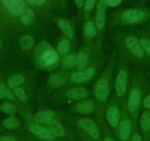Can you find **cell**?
Masks as SVG:
<instances>
[{
	"label": "cell",
	"mask_w": 150,
	"mask_h": 141,
	"mask_svg": "<svg viewBox=\"0 0 150 141\" xmlns=\"http://www.w3.org/2000/svg\"><path fill=\"white\" fill-rule=\"evenodd\" d=\"M149 141H150V132H149Z\"/></svg>",
	"instance_id": "cell-40"
},
{
	"label": "cell",
	"mask_w": 150,
	"mask_h": 141,
	"mask_svg": "<svg viewBox=\"0 0 150 141\" xmlns=\"http://www.w3.org/2000/svg\"><path fill=\"white\" fill-rule=\"evenodd\" d=\"M104 1L107 7H109V8H115L120 5L121 2H122V0H104Z\"/></svg>",
	"instance_id": "cell-33"
},
{
	"label": "cell",
	"mask_w": 150,
	"mask_h": 141,
	"mask_svg": "<svg viewBox=\"0 0 150 141\" xmlns=\"http://www.w3.org/2000/svg\"><path fill=\"white\" fill-rule=\"evenodd\" d=\"M119 55L117 51L112 52L106 66L97 76L93 86V99L96 102V117L100 124L105 123V113L112 89L113 88V74L116 69Z\"/></svg>",
	"instance_id": "cell-1"
},
{
	"label": "cell",
	"mask_w": 150,
	"mask_h": 141,
	"mask_svg": "<svg viewBox=\"0 0 150 141\" xmlns=\"http://www.w3.org/2000/svg\"><path fill=\"white\" fill-rule=\"evenodd\" d=\"M0 141H18V140L11 136L4 135V136L0 137Z\"/></svg>",
	"instance_id": "cell-37"
},
{
	"label": "cell",
	"mask_w": 150,
	"mask_h": 141,
	"mask_svg": "<svg viewBox=\"0 0 150 141\" xmlns=\"http://www.w3.org/2000/svg\"><path fill=\"white\" fill-rule=\"evenodd\" d=\"M2 2L10 13L15 16H20L26 9L24 0H2Z\"/></svg>",
	"instance_id": "cell-16"
},
{
	"label": "cell",
	"mask_w": 150,
	"mask_h": 141,
	"mask_svg": "<svg viewBox=\"0 0 150 141\" xmlns=\"http://www.w3.org/2000/svg\"><path fill=\"white\" fill-rule=\"evenodd\" d=\"M148 13L140 9H129L124 11L120 16L122 24L127 25L140 24L148 18Z\"/></svg>",
	"instance_id": "cell-11"
},
{
	"label": "cell",
	"mask_w": 150,
	"mask_h": 141,
	"mask_svg": "<svg viewBox=\"0 0 150 141\" xmlns=\"http://www.w3.org/2000/svg\"><path fill=\"white\" fill-rule=\"evenodd\" d=\"M77 63V53H69L61 58L60 68L61 70H72L75 69Z\"/></svg>",
	"instance_id": "cell-20"
},
{
	"label": "cell",
	"mask_w": 150,
	"mask_h": 141,
	"mask_svg": "<svg viewBox=\"0 0 150 141\" xmlns=\"http://www.w3.org/2000/svg\"><path fill=\"white\" fill-rule=\"evenodd\" d=\"M138 37L144 52L150 60V37L147 34H144V33H139L138 35Z\"/></svg>",
	"instance_id": "cell-26"
},
{
	"label": "cell",
	"mask_w": 150,
	"mask_h": 141,
	"mask_svg": "<svg viewBox=\"0 0 150 141\" xmlns=\"http://www.w3.org/2000/svg\"><path fill=\"white\" fill-rule=\"evenodd\" d=\"M148 88L146 77L141 70H135L130 75L129 87L126 96L127 108L133 127H136L140 116L142 102Z\"/></svg>",
	"instance_id": "cell-2"
},
{
	"label": "cell",
	"mask_w": 150,
	"mask_h": 141,
	"mask_svg": "<svg viewBox=\"0 0 150 141\" xmlns=\"http://www.w3.org/2000/svg\"><path fill=\"white\" fill-rule=\"evenodd\" d=\"M26 82V77L22 74H16L11 76L7 82L8 88L13 90L16 87H21Z\"/></svg>",
	"instance_id": "cell-22"
},
{
	"label": "cell",
	"mask_w": 150,
	"mask_h": 141,
	"mask_svg": "<svg viewBox=\"0 0 150 141\" xmlns=\"http://www.w3.org/2000/svg\"><path fill=\"white\" fill-rule=\"evenodd\" d=\"M96 44H84L77 53V63L74 70H82L87 68L99 51Z\"/></svg>",
	"instance_id": "cell-9"
},
{
	"label": "cell",
	"mask_w": 150,
	"mask_h": 141,
	"mask_svg": "<svg viewBox=\"0 0 150 141\" xmlns=\"http://www.w3.org/2000/svg\"><path fill=\"white\" fill-rule=\"evenodd\" d=\"M0 111L9 116H15L17 113V107L11 102H5L0 105Z\"/></svg>",
	"instance_id": "cell-27"
},
{
	"label": "cell",
	"mask_w": 150,
	"mask_h": 141,
	"mask_svg": "<svg viewBox=\"0 0 150 141\" xmlns=\"http://www.w3.org/2000/svg\"><path fill=\"white\" fill-rule=\"evenodd\" d=\"M16 97L17 98L18 101L21 103H27L28 102V96L27 94V92L24 90V88L21 87H16V88L13 90Z\"/></svg>",
	"instance_id": "cell-29"
},
{
	"label": "cell",
	"mask_w": 150,
	"mask_h": 141,
	"mask_svg": "<svg viewBox=\"0 0 150 141\" xmlns=\"http://www.w3.org/2000/svg\"><path fill=\"white\" fill-rule=\"evenodd\" d=\"M69 112L79 115H91L96 113V102L93 98H87L71 105Z\"/></svg>",
	"instance_id": "cell-12"
},
{
	"label": "cell",
	"mask_w": 150,
	"mask_h": 141,
	"mask_svg": "<svg viewBox=\"0 0 150 141\" xmlns=\"http://www.w3.org/2000/svg\"><path fill=\"white\" fill-rule=\"evenodd\" d=\"M72 73V70H60L52 73L49 77L47 82L49 86L52 89L63 88L69 82V77Z\"/></svg>",
	"instance_id": "cell-13"
},
{
	"label": "cell",
	"mask_w": 150,
	"mask_h": 141,
	"mask_svg": "<svg viewBox=\"0 0 150 141\" xmlns=\"http://www.w3.org/2000/svg\"><path fill=\"white\" fill-rule=\"evenodd\" d=\"M1 47H2V42L0 41V48H1Z\"/></svg>",
	"instance_id": "cell-41"
},
{
	"label": "cell",
	"mask_w": 150,
	"mask_h": 141,
	"mask_svg": "<svg viewBox=\"0 0 150 141\" xmlns=\"http://www.w3.org/2000/svg\"><path fill=\"white\" fill-rule=\"evenodd\" d=\"M35 18V13L32 9H25L20 16V20L24 26H30Z\"/></svg>",
	"instance_id": "cell-28"
},
{
	"label": "cell",
	"mask_w": 150,
	"mask_h": 141,
	"mask_svg": "<svg viewBox=\"0 0 150 141\" xmlns=\"http://www.w3.org/2000/svg\"><path fill=\"white\" fill-rule=\"evenodd\" d=\"M141 107L146 110H150V91L145 95L142 102Z\"/></svg>",
	"instance_id": "cell-32"
},
{
	"label": "cell",
	"mask_w": 150,
	"mask_h": 141,
	"mask_svg": "<svg viewBox=\"0 0 150 141\" xmlns=\"http://www.w3.org/2000/svg\"><path fill=\"white\" fill-rule=\"evenodd\" d=\"M122 101L120 100L114 93L111 94L107 104L105 113V119L108 124L118 132L121 118V107Z\"/></svg>",
	"instance_id": "cell-7"
},
{
	"label": "cell",
	"mask_w": 150,
	"mask_h": 141,
	"mask_svg": "<svg viewBox=\"0 0 150 141\" xmlns=\"http://www.w3.org/2000/svg\"><path fill=\"white\" fill-rule=\"evenodd\" d=\"M103 141H116V140L110 135H105V137H104Z\"/></svg>",
	"instance_id": "cell-39"
},
{
	"label": "cell",
	"mask_w": 150,
	"mask_h": 141,
	"mask_svg": "<svg viewBox=\"0 0 150 141\" xmlns=\"http://www.w3.org/2000/svg\"><path fill=\"white\" fill-rule=\"evenodd\" d=\"M119 51L123 53L129 61L150 68V60L144 52L138 37L134 34L122 35L116 41Z\"/></svg>",
	"instance_id": "cell-4"
},
{
	"label": "cell",
	"mask_w": 150,
	"mask_h": 141,
	"mask_svg": "<svg viewBox=\"0 0 150 141\" xmlns=\"http://www.w3.org/2000/svg\"><path fill=\"white\" fill-rule=\"evenodd\" d=\"M27 1L32 5L36 7L42 6L46 2V0H27Z\"/></svg>",
	"instance_id": "cell-36"
},
{
	"label": "cell",
	"mask_w": 150,
	"mask_h": 141,
	"mask_svg": "<svg viewBox=\"0 0 150 141\" xmlns=\"http://www.w3.org/2000/svg\"><path fill=\"white\" fill-rule=\"evenodd\" d=\"M129 60H127L123 53L119 51V57H118L117 64H116V74L114 79V93L120 100L126 97L127 93L128 87L130 80V74H129Z\"/></svg>",
	"instance_id": "cell-6"
},
{
	"label": "cell",
	"mask_w": 150,
	"mask_h": 141,
	"mask_svg": "<svg viewBox=\"0 0 150 141\" xmlns=\"http://www.w3.org/2000/svg\"><path fill=\"white\" fill-rule=\"evenodd\" d=\"M27 129L32 135L40 140L53 141L56 137L50 132L47 126L35 123L33 121L27 123Z\"/></svg>",
	"instance_id": "cell-14"
},
{
	"label": "cell",
	"mask_w": 150,
	"mask_h": 141,
	"mask_svg": "<svg viewBox=\"0 0 150 141\" xmlns=\"http://www.w3.org/2000/svg\"><path fill=\"white\" fill-rule=\"evenodd\" d=\"M84 1L85 0H74L75 4L78 8H83V5H84Z\"/></svg>",
	"instance_id": "cell-38"
},
{
	"label": "cell",
	"mask_w": 150,
	"mask_h": 141,
	"mask_svg": "<svg viewBox=\"0 0 150 141\" xmlns=\"http://www.w3.org/2000/svg\"><path fill=\"white\" fill-rule=\"evenodd\" d=\"M39 141H43V140H39Z\"/></svg>",
	"instance_id": "cell-43"
},
{
	"label": "cell",
	"mask_w": 150,
	"mask_h": 141,
	"mask_svg": "<svg viewBox=\"0 0 150 141\" xmlns=\"http://www.w3.org/2000/svg\"><path fill=\"white\" fill-rule=\"evenodd\" d=\"M96 0H85L84 1V8L86 12H91L94 8Z\"/></svg>",
	"instance_id": "cell-31"
},
{
	"label": "cell",
	"mask_w": 150,
	"mask_h": 141,
	"mask_svg": "<svg viewBox=\"0 0 150 141\" xmlns=\"http://www.w3.org/2000/svg\"><path fill=\"white\" fill-rule=\"evenodd\" d=\"M104 62H105V59H104L102 51H99L87 68L82 70L72 71L69 77L68 83L61 89L67 88V87L74 85H82L88 83L89 82L93 80V79H94L96 76L99 75L98 73L101 70Z\"/></svg>",
	"instance_id": "cell-5"
},
{
	"label": "cell",
	"mask_w": 150,
	"mask_h": 141,
	"mask_svg": "<svg viewBox=\"0 0 150 141\" xmlns=\"http://www.w3.org/2000/svg\"><path fill=\"white\" fill-rule=\"evenodd\" d=\"M57 26L62 32L67 37L69 40H73L74 38V32L70 23L64 18H59L57 21Z\"/></svg>",
	"instance_id": "cell-21"
},
{
	"label": "cell",
	"mask_w": 150,
	"mask_h": 141,
	"mask_svg": "<svg viewBox=\"0 0 150 141\" xmlns=\"http://www.w3.org/2000/svg\"><path fill=\"white\" fill-rule=\"evenodd\" d=\"M91 93L88 89L82 85H74L67 88L60 89L55 95L57 102H79L91 97Z\"/></svg>",
	"instance_id": "cell-8"
},
{
	"label": "cell",
	"mask_w": 150,
	"mask_h": 141,
	"mask_svg": "<svg viewBox=\"0 0 150 141\" xmlns=\"http://www.w3.org/2000/svg\"><path fill=\"white\" fill-rule=\"evenodd\" d=\"M130 141H144L142 135L136 130V127H133L132 129V135L130 137Z\"/></svg>",
	"instance_id": "cell-30"
},
{
	"label": "cell",
	"mask_w": 150,
	"mask_h": 141,
	"mask_svg": "<svg viewBox=\"0 0 150 141\" xmlns=\"http://www.w3.org/2000/svg\"><path fill=\"white\" fill-rule=\"evenodd\" d=\"M50 132L56 137H63L66 135V129L63 125L58 121V119H54L45 125Z\"/></svg>",
	"instance_id": "cell-19"
},
{
	"label": "cell",
	"mask_w": 150,
	"mask_h": 141,
	"mask_svg": "<svg viewBox=\"0 0 150 141\" xmlns=\"http://www.w3.org/2000/svg\"><path fill=\"white\" fill-rule=\"evenodd\" d=\"M2 126L7 129L13 130V129H19L21 126V123L19 119L15 116H11L3 120L2 123Z\"/></svg>",
	"instance_id": "cell-25"
},
{
	"label": "cell",
	"mask_w": 150,
	"mask_h": 141,
	"mask_svg": "<svg viewBox=\"0 0 150 141\" xmlns=\"http://www.w3.org/2000/svg\"><path fill=\"white\" fill-rule=\"evenodd\" d=\"M147 35H148L149 36V37H150V34H147Z\"/></svg>",
	"instance_id": "cell-42"
},
{
	"label": "cell",
	"mask_w": 150,
	"mask_h": 141,
	"mask_svg": "<svg viewBox=\"0 0 150 141\" xmlns=\"http://www.w3.org/2000/svg\"><path fill=\"white\" fill-rule=\"evenodd\" d=\"M140 128L143 134L144 141H149L150 132V110H145L141 113L138 118Z\"/></svg>",
	"instance_id": "cell-17"
},
{
	"label": "cell",
	"mask_w": 150,
	"mask_h": 141,
	"mask_svg": "<svg viewBox=\"0 0 150 141\" xmlns=\"http://www.w3.org/2000/svg\"><path fill=\"white\" fill-rule=\"evenodd\" d=\"M8 87L3 82H0V99H5V92Z\"/></svg>",
	"instance_id": "cell-35"
},
{
	"label": "cell",
	"mask_w": 150,
	"mask_h": 141,
	"mask_svg": "<svg viewBox=\"0 0 150 141\" xmlns=\"http://www.w3.org/2000/svg\"><path fill=\"white\" fill-rule=\"evenodd\" d=\"M16 97L13 90H11V89L8 87L6 90V92H5V99L11 101V102H14L16 100Z\"/></svg>",
	"instance_id": "cell-34"
},
{
	"label": "cell",
	"mask_w": 150,
	"mask_h": 141,
	"mask_svg": "<svg viewBox=\"0 0 150 141\" xmlns=\"http://www.w3.org/2000/svg\"><path fill=\"white\" fill-rule=\"evenodd\" d=\"M76 125L87 135L92 140L99 141L101 137L100 129L97 123L90 118H79L76 121Z\"/></svg>",
	"instance_id": "cell-10"
},
{
	"label": "cell",
	"mask_w": 150,
	"mask_h": 141,
	"mask_svg": "<svg viewBox=\"0 0 150 141\" xmlns=\"http://www.w3.org/2000/svg\"><path fill=\"white\" fill-rule=\"evenodd\" d=\"M19 46L24 51H28L33 49L35 47L34 38L30 34H24L20 38Z\"/></svg>",
	"instance_id": "cell-23"
},
{
	"label": "cell",
	"mask_w": 150,
	"mask_h": 141,
	"mask_svg": "<svg viewBox=\"0 0 150 141\" xmlns=\"http://www.w3.org/2000/svg\"><path fill=\"white\" fill-rule=\"evenodd\" d=\"M56 50L60 54L61 58L64 56L67 55L70 53L71 50V43L68 38H63L60 40L57 44V47H56Z\"/></svg>",
	"instance_id": "cell-24"
},
{
	"label": "cell",
	"mask_w": 150,
	"mask_h": 141,
	"mask_svg": "<svg viewBox=\"0 0 150 141\" xmlns=\"http://www.w3.org/2000/svg\"><path fill=\"white\" fill-rule=\"evenodd\" d=\"M98 31L95 22L93 21H88L85 24L83 30V43L84 44H96L93 41L94 38L97 37Z\"/></svg>",
	"instance_id": "cell-18"
},
{
	"label": "cell",
	"mask_w": 150,
	"mask_h": 141,
	"mask_svg": "<svg viewBox=\"0 0 150 141\" xmlns=\"http://www.w3.org/2000/svg\"><path fill=\"white\" fill-rule=\"evenodd\" d=\"M57 113L52 110H44L38 111L35 115L32 116V121L38 124L44 125L54 119H57Z\"/></svg>",
	"instance_id": "cell-15"
},
{
	"label": "cell",
	"mask_w": 150,
	"mask_h": 141,
	"mask_svg": "<svg viewBox=\"0 0 150 141\" xmlns=\"http://www.w3.org/2000/svg\"><path fill=\"white\" fill-rule=\"evenodd\" d=\"M33 61L38 70L54 71L60 67L61 57L48 41H41L33 48Z\"/></svg>",
	"instance_id": "cell-3"
}]
</instances>
